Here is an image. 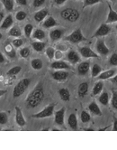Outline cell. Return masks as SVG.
Here are the masks:
<instances>
[{"label":"cell","instance_id":"6da1fadb","mask_svg":"<svg viewBox=\"0 0 117 150\" xmlns=\"http://www.w3.org/2000/svg\"><path fill=\"white\" fill-rule=\"evenodd\" d=\"M43 99H44V89L42 82L40 81L34 87V89L28 94L25 100V104L27 106V108L34 109L36 108L37 106H39L42 102Z\"/></svg>","mask_w":117,"mask_h":150},{"label":"cell","instance_id":"7a4b0ae2","mask_svg":"<svg viewBox=\"0 0 117 150\" xmlns=\"http://www.w3.org/2000/svg\"><path fill=\"white\" fill-rule=\"evenodd\" d=\"M60 16L62 19L73 23L79 19L80 13L75 8H66V9H63L60 12Z\"/></svg>","mask_w":117,"mask_h":150},{"label":"cell","instance_id":"3957f363","mask_svg":"<svg viewBox=\"0 0 117 150\" xmlns=\"http://www.w3.org/2000/svg\"><path fill=\"white\" fill-rule=\"evenodd\" d=\"M31 83V80L25 78L23 80H21L17 82V84L14 88V91H13V97L14 98H18L21 95L24 94L25 91L28 89V87L30 86Z\"/></svg>","mask_w":117,"mask_h":150},{"label":"cell","instance_id":"277c9868","mask_svg":"<svg viewBox=\"0 0 117 150\" xmlns=\"http://www.w3.org/2000/svg\"><path fill=\"white\" fill-rule=\"evenodd\" d=\"M87 39L83 36L82 31L79 28L76 29L75 31H73L69 35H68L64 38V41L70 42H72V44H78V42H84Z\"/></svg>","mask_w":117,"mask_h":150},{"label":"cell","instance_id":"5b68a950","mask_svg":"<svg viewBox=\"0 0 117 150\" xmlns=\"http://www.w3.org/2000/svg\"><path fill=\"white\" fill-rule=\"evenodd\" d=\"M54 108H55V104L50 103L40 112L33 115V117L34 119H45V117H49L54 113Z\"/></svg>","mask_w":117,"mask_h":150},{"label":"cell","instance_id":"8992f818","mask_svg":"<svg viewBox=\"0 0 117 150\" xmlns=\"http://www.w3.org/2000/svg\"><path fill=\"white\" fill-rule=\"evenodd\" d=\"M111 32V28L108 25V24H102L100 25V26L98 27V29L95 31V33L94 34L93 37H103L107 35Z\"/></svg>","mask_w":117,"mask_h":150},{"label":"cell","instance_id":"52a82bcc","mask_svg":"<svg viewBox=\"0 0 117 150\" xmlns=\"http://www.w3.org/2000/svg\"><path fill=\"white\" fill-rule=\"evenodd\" d=\"M79 52L84 58H98L99 57L97 55V53L95 52L88 46H83V47L79 48Z\"/></svg>","mask_w":117,"mask_h":150},{"label":"cell","instance_id":"ba28073f","mask_svg":"<svg viewBox=\"0 0 117 150\" xmlns=\"http://www.w3.org/2000/svg\"><path fill=\"white\" fill-rule=\"evenodd\" d=\"M69 74L68 71H56L54 72L51 73V77L53 80H55L57 81H63L69 78Z\"/></svg>","mask_w":117,"mask_h":150},{"label":"cell","instance_id":"9c48e42d","mask_svg":"<svg viewBox=\"0 0 117 150\" xmlns=\"http://www.w3.org/2000/svg\"><path fill=\"white\" fill-rule=\"evenodd\" d=\"M90 70V62L89 61H85L78 64V73L81 76H85L88 73Z\"/></svg>","mask_w":117,"mask_h":150},{"label":"cell","instance_id":"30bf717a","mask_svg":"<svg viewBox=\"0 0 117 150\" xmlns=\"http://www.w3.org/2000/svg\"><path fill=\"white\" fill-rule=\"evenodd\" d=\"M95 48H97V52L99 53L100 55H107L109 53V49L107 48V46L105 45L104 42L103 40L97 41Z\"/></svg>","mask_w":117,"mask_h":150},{"label":"cell","instance_id":"8fae6325","mask_svg":"<svg viewBox=\"0 0 117 150\" xmlns=\"http://www.w3.org/2000/svg\"><path fill=\"white\" fill-rule=\"evenodd\" d=\"M50 67L54 70H69L70 69L69 65L66 62L60 61V60H57L56 62H53L50 64Z\"/></svg>","mask_w":117,"mask_h":150},{"label":"cell","instance_id":"7c38bea8","mask_svg":"<svg viewBox=\"0 0 117 150\" xmlns=\"http://www.w3.org/2000/svg\"><path fill=\"white\" fill-rule=\"evenodd\" d=\"M15 121L19 127H25L26 124L23 112L20 110L19 107H15Z\"/></svg>","mask_w":117,"mask_h":150},{"label":"cell","instance_id":"4fadbf2b","mask_svg":"<svg viewBox=\"0 0 117 150\" xmlns=\"http://www.w3.org/2000/svg\"><path fill=\"white\" fill-rule=\"evenodd\" d=\"M55 115V123L59 126L64 125V117H65V108H61L54 113Z\"/></svg>","mask_w":117,"mask_h":150},{"label":"cell","instance_id":"5bb4252c","mask_svg":"<svg viewBox=\"0 0 117 150\" xmlns=\"http://www.w3.org/2000/svg\"><path fill=\"white\" fill-rule=\"evenodd\" d=\"M88 89H89V85L88 82L87 81H84L82 83L79 84V86L78 88V97L80 98H84L88 92Z\"/></svg>","mask_w":117,"mask_h":150},{"label":"cell","instance_id":"9a60e30c","mask_svg":"<svg viewBox=\"0 0 117 150\" xmlns=\"http://www.w3.org/2000/svg\"><path fill=\"white\" fill-rule=\"evenodd\" d=\"M108 9L109 13L107 16V19H106V24H113L117 22V13L113 9L112 6L108 3Z\"/></svg>","mask_w":117,"mask_h":150},{"label":"cell","instance_id":"2e32d148","mask_svg":"<svg viewBox=\"0 0 117 150\" xmlns=\"http://www.w3.org/2000/svg\"><path fill=\"white\" fill-rule=\"evenodd\" d=\"M67 59L72 64H76V63H78L80 61V57L78 55V53L76 51H73V50H71V51H69L68 52Z\"/></svg>","mask_w":117,"mask_h":150},{"label":"cell","instance_id":"e0dca14e","mask_svg":"<svg viewBox=\"0 0 117 150\" xmlns=\"http://www.w3.org/2000/svg\"><path fill=\"white\" fill-rule=\"evenodd\" d=\"M63 34H64V30L62 29H53L50 32V38L51 39V41L55 42L60 40Z\"/></svg>","mask_w":117,"mask_h":150},{"label":"cell","instance_id":"ac0fdd59","mask_svg":"<svg viewBox=\"0 0 117 150\" xmlns=\"http://www.w3.org/2000/svg\"><path fill=\"white\" fill-rule=\"evenodd\" d=\"M48 13H49V12H48V9L43 8V9L40 10V11L36 12V13L34 14V20L36 21L37 23H41V21H43V20L46 18V16H48Z\"/></svg>","mask_w":117,"mask_h":150},{"label":"cell","instance_id":"d6986e66","mask_svg":"<svg viewBox=\"0 0 117 150\" xmlns=\"http://www.w3.org/2000/svg\"><path fill=\"white\" fill-rule=\"evenodd\" d=\"M68 125L73 130L78 129V120L75 113H71L68 117Z\"/></svg>","mask_w":117,"mask_h":150},{"label":"cell","instance_id":"ffe728a7","mask_svg":"<svg viewBox=\"0 0 117 150\" xmlns=\"http://www.w3.org/2000/svg\"><path fill=\"white\" fill-rule=\"evenodd\" d=\"M13 23H14V20H13L12 15H8L6 17L4 18L3 22L1 24V26H0V29L6 30V29H8V28H10V27L12 26Z\"/></svg>","mask_w":117,"mask_h":150},{"label":"cell","instance_id":"44dd1931","mask_svg":"<svg viewBox=\"0 0 117 150\" xmlns=\"http://www.w3.org/2000/svg\"><path fill=\"white\" fill-rule=\"evenodd\" d=\"M88 110L90 111V113H92L95 116H102L101 110L99 109V107L97 104V102H95V101L91 102L88 105Z\"/></svg>","mask_w":117,"mask_h":150},{"label":"cell","instance_id":"7402d4cb","mask_svg":"<svg viewBox=\"0 0 117 150\" xmlns=\"http://www.w3.org/2000/svg\"><path fill=\"white\" fill-rule=\"evenodd\" d=\"M116 73V71L115 70H108V71H104V72H101L99 75H98V77L97 79L98 80H107V79H110L112 77H113L114 75Z\"/></svg>","mask_w":117,"mask_h":150},{"label":"cell","instance_id":"603a6c76","mask_svg":"<svg viewBox=\"0 0 117 150\" xmlns=\"http://www.w3.org/2000/svg\"><path fill=\"white\" fill-rule=\"evenodd\" d=\"M103 89H104V82H103L102 80H99V81H97V82H95V86L93 87V91H92L93 95H94V96L98 95L99 93L102 92Z\"/></svg>","mask_w":117,"mask_h":150},{"label":"cell","instance_id":"cb8c5ba5","mask_svg":"<svg viewBox=\"0 0 117 150\" xmlns=\"http://www.w3.org/2000/svg\"><path fill=\"white\" fill-rule=\"evenodd\" d=\"M59 95L60 99L63 100V101H69V99H70V93L68 89L66 88H61L59 90Z\"/></svg>","mask_w":117,"mask_h":150},{"label":"cell","instance_id":"d4e9b609","mask_svg":"<svg viewBox=\"0 0 117 150\" xmlns=\"http://www.w3.org/2000/svg\"><path fill=\"white\" fill-rule=\"evenodd\" d=\"M57 25H58V23L52 16H49L43 22V24H42V26L45 28H51V27H54Z\"/></svg>","mask_w":117,"mask_h":150},{"label":"cell","instance_id":"484cf974","mask_svg":"<svg viewBox=\"0 0 117 150\" xmlns=\"http://www.w3.org/2000/svg\"><path fill=\"white\" fill-rule=\"evenodd\" d=\"M5 51H6V55L9 57V58H15V50L14 48V45H11V44H7L6 46H5Z\"/></svg>","mask_w":117,"mask_h":150},{"label":"cell","instance_id":"4316f807","mask_svg":"<svg viewBox=\"0 0 117 150\" xmlns=\"http://www.w3.org/2000/svg\"><path fill=\"white\" fill-rule=\"evenodd\" d=\"M32 36H33L34 39H36V40H43L45 38V33L43 30L41 29H36L33 32V34H32Z\"/></svg>","mask_w":117,"mask_h":150},{"label":"cell","instance_id":"83f0119b","mask_svg":"<svg viewBox=\"0 0 117 150\" xmlns=\"http://www.w3.org/2000/svg\"><path fill=\"white\" fill-rule=\"evenodd\" d=\"M31 66L34 70L39 71L42 68V66H43V63H42V61L41 59L35 58L31 61Z\"/></svg>","mask_w":117,"mask_h":150},{"label":"cell","instance_id":"f1b7e54d","mask_svg":"<svg viewBox=\"0 0 117 150\" xmlns=\"http://www.w3.org/2000/svg\"><path fill=\"white\" fill-rule=\"evenodd\" d=\"M46 44L45 42H32V47L34 48V50L35 52H42L45 48Z\"/></svg>","mask_w":117,"mask_h":150},{"label":"cell","instance_id":"f546056e","mask_svg":"<svg viewBox=\"0 0 117 150\" xmlns=\"http://www.w3.org/2000/svg\"><path fill=\"white\" fill-rule=\"evenodd\" d=\"M9 35L10 36H13V37H20L21 35H22V32H21V29L18 27V26H14L12 27L11 29H10L9 31Z\"/></svg>","mask_w":117,"mask_h":150},{"label":"cell","instance_id":"4dcf8cb0","mask_svg":"<svg viewBox=\"0 0 117 150\" xmlns=\"http://www.w3.org/2000/svg\"><path fill=\"white\" fill-rule=\"evenodd\" d=\"M98 100L99 102L104 105V106H107L108 103H109V95L107 92H103L98 98Z\"/></svg>","mask_w":117,"mask_h":150},{"label":"cell","instance_id":"1f68e13d","mask_svg":"<svg viewBox=\"0 0 117 150\" xmlns=\"http://www.w3.org/2000/svg\"><path fill=\"white\" fill-rule=\"evenodd\" d=\"M102 67L99 65V64H94L92 70H91V74H92V77H97L98 75L102 72Z\"/></svg>","mask_w":117,"mask_h":150},{"label":"cell","instance_id":"d6a6232c","mask_svg":"<svg viewBox=\"0 0 117 150\" xmlns=\"http://www.w3.org/2000/svg\"><path fill=\"white\" fill-rule=\"evenodd\" d=\"M2 3L6 11L11 12L14 9V0H2Z\"/></svg>","mask_w":117,"mask_h":150},{"label":"cell","instance_id":"836d02e7","mask_svg":"<svg viewBox=\"0 0 117 150\" xmlns=\"http://www.w3.org/2000/svg\"><path fill=\"white\" fill-rule=\"evenodd\" d=\"M80 120L82 123H88L91 120V116L89 113H88V111L83 110L80 114Z\"/></svg>","mask_w":117,"mask_h":150},{"label":"cell","instance_id":"e575fe53","mask_svg":"<svg viewBox=\"0 0 117 150\" xmlns=\"http://www.w3.org/2000/svg\"><path fill=\"white\" fill-rule=\"evenodd\" d=\"M21 70H22V67L21 66H15L10 69L6 74H7V76H15V75H17L21 71Z\"/></svg>","mask_w":117,"mask_h":150},{"label":"cell","instance_id":"d590c367","mask_svg":"<svg viewBox=\"0 0 117 150\" xmlns=\"http://www.w3.org/2000/svg\"><path fill=\"white\" fill-rule=\"evenodd\" d=\"M24 31H25V36H26L27 38H29V37L32 35V34H33V32H34V26H33V25H32V24H27V25L25 26Z\"/></svg>","mask_w":117,"mask_h":150},{"label":"cell","instance_id":"8d00e7d4","mask_svg":"<svg viewBox=\"0 0 117 150\" xmlns=\"http://www.w3.org/2000/svg\"><path fill=\"white\" fill-rule=\"evenodd\" d=\"M19 53H20V55H21V57H22V58H28L29 55H30V53H31V52H30L29 47H24V48H22V49L20 50Z\"/></svg>","mask_w":117,"mask_h":150},{"label":"cell","instance_id":"74e56055","mask_svg":"<svg viewBox=\"0 0 117 150\" xmlns=\"http://www.w3.org/2000/svg\"><path fill=\"white\" fill-rule=\"evenodd\" d=\"M111 104H112L113 109L117 110V92L114 90L112 91V100H111Z\"/></svg>","mask_w":117,"mask_h":150},{"label":"cell","instance_id":"f35d334b","mask_svg":"<svg viewBox=\"0 0 117 150\" xmlns=\"http://www.w3.org/2000/svg\"><path fill=\"white\" fill-rule=\"evenodd\" d=\"M46 55H47V57L50 60H52L53 58H54V55H55V50H54V48H52V47L47 48L46 49Z\"/></svg>","mask_w":117,"mask_h":150},{"label":"cell","instance_id":"ab89813d","mask_svg":"<svg viewBox=\"0 0 117 150\" xmlns=\"http://www.w3.org/2000/svg\"><path fill=\"white\" fill-rule=\"evenodd\" d=\"M8 121V116L6 112H0V124L5 125Z\"/></svg>","mask_w":117,"mask_h":150},{"label":"cell","instance_id":"60d3db41","mask_svg":"<svg viewBox=\"0 0 117 150\" xmlns=\"http://www.w3.org/2000/svg\"><path fill=\"white\" fill-rule=\"evenodd\" d=\"M102 2V0H84V6L83 7H87L88 6H93L95 4H97V3H100Z\"/></svg>","mask_w":117,"mask_h":150},{"label":"cell","instance_id":"b9f144b4","mask_svg":"<svg viewBox=\"0 0 117 150\" xmlns=\"http://www.w3.org/2000/svg\"><path fill=\"white\" fill-rule=\"evenodd\" d=\"M24 44H25V41H24L23 39H17V38H15V40L12 41V45H13L14 47H15V48L21 47Z\"/></svg>","mask_w":117,"mask_h":150},{"label":"cell","instance_id":"7bdbcfd3","mask_svg":"<svg viewBox=\"0 0 117 150\" xmlns=\"http://www.w3.org/2000/svg\"><path fill=\"white\" fill-rule=\"evenodd\" d=\"M26 16H27V14L25 11H19L15 15V18L18 21H23V20H25L26 18Z\"/></svg>","mask_w":117,"mask_h":150},{"label":"cell","instance_id":"ee69618b","mask_svg":"<svg viewBox=\"0 0 117 150\" xmlns=\"http://www.w3.org/2000/svg\"><path fill=\"white\" fill-rule=\"evenodd\" d=\"M109 63L113 66H117V53H113L109 59Z\"/></svg>","mask_w":117,"mask_h":150},{"label":"cell","instance_id":"f6af8a7d","mask_svg":"<svg viewBox=\"0 0 117 150\" xmlns=\"http://www.w3.org/2000/svg\"><path fill=\"white\" fill-rule=\"evenodd\" d=\"M46 0H34V3L33 6L34 7H40L41 6H42L45 3Z\"/></svg>","mask_w":117,"mask_h":150},{"label":"cell","instance_id":"bcb514c9","mask_svg":"<svg viewBox=\"0 0 117 150\" xmlns=\"http://www.w3.org/2000/svg\"><path fill=\"white\" fill-rule=\"evenodd\" d=\"M113 131H117V117L115 116L113 117Z\"/></svg>","mask_w":117,"mask_h":150},{"label":"cell","instance_id":"7dc6e473","mask_svg":"<svg viewBox=\"0 0 117 150\" xmlns=\"http://www.w3.org/2000/svg\"><path fill=\"white\" fill-rule=\"evenodd\" d=\"M54 58H56L57 60H60V59H61V58H62V52H61V51L58 50L57 52H55Z\"/></svg>","mask_w":117,"mask_h":150},{"label":"cell","instance_id":"c3c4849f","mask_svg":"<svg viewBox=\"0 0 117 150\" xmlns=\"http://www.w3.org/2000/svg\"><path fill=\"white\" fill-rule=\"evenodd\" d=\"M15 2L20 6H26L27 5V0H15Z\"/></svg>","mask_w":117,"mask_h":150},{"label":"cell","instance_id":"681fc988","mask_svg":"<svg viewBox=\"0 0 117 150\" xmlns=\"http://www.w3.org/2000/svg\"><path fill=\"white\" fill-rule=\"evenodd\" d=\"M67 0H54V3L58 6H61L62 4H64Z\"/></svg>","mask_w":117,"mask_h":150},{"label":"cell","instance_id":"f907efd6","mask_svg":"<svg viewBox=\"0 0 117 150\" xmlns=\"http://www.w3.org/2000/svg\"><path fill=\"white\" fill-rule=\"evenodd\" d=\"M57 47H58V50H60V51H66L68 49L66 45H59Z\"/></svg>","mask_w":117,"mask_h":150},{"label":"cell","instance_id":"816d5d0a","mask_svg":"<svg viewBox=\"0 0 117 150\" xmlns=\"http://www.w3.org/2000/svg\"><path fill=\"white\" fill-rule=\"evenodd\" d=\"M111 81L113 83V84H115V85H117V73H115V75L111 79Z\"/></svg>","mask_w":117,"mask_h":150},{"label":"cell","instance_id":"f5cc1de1","mask_svg":"<svg viewBox=\"0 0 117 150\" xmlns=\"http://www.w3.org/2000/svg\"><path fill=\"white\" fill-rule=\"evenodd\" d=\"M5 57H4V55L2 54V52H0V63H3V62H5Z\"/></svg>","mask_w":117,"mask_h":150},{"label":"cell","instance_id":"db71d44e","mask_svg":"<svg viewBox=\"0 0 117 150\" xmlns=\"http://www.w3.org/2000/svg\"><path fill=\"white\" fill-rule=\"evenodd\" d=\"M5 18V15H4V12H0V24L3 22V20Z\"/></svg>","mask_w":117,"mask_h":150},{"label":"cell","instance_id":"11a10c76","mask_svg":"<svg viewBox=\"0 0 117 150\" xmlns=\"http://www.w3.org/2000/svg\"><path fill=\"white\" fill-rule=\"evenodd\" d=\"M7 92L6 90H0V97H2L3 95H5Z\"/></svg>","mask_w":117,"mask_h":150},{"label":"cell","instance_id":"9f6ffc18","mask_svg":"<svg viewBox=\"0 0 117 150\" xmlns=\"http://www.w3.org/2000/svg\"><path fill=\"white\" fill-rule=\"evenodd\" d=\"M3 38V35H2V34L1 33H0V40H1Z\"/></svg>","mask_w":117,"mask_h":150},{"label":"cell","instance_id":"6f0895ef","mask_svg":"<svg viewBox=\"0 0 117 150\" xmlns=\"http://www.w3.org/2000/svg\"><path fill=\"white\" fill-rule=\"evenodd\" d=\"M110 1H112V2H113V3L114 4V3H115V2L117 1V0H110Z\"/></svg>","mask_w":117,"mask_h":150},{"label":"cell","instance_id":"680465c9","mask_svg":"<svg viewBox=\"0 0 117 150\" xmlns=\"http://www.w3.org/2000/svg\"><path fill=\"white\" fill-rule=\"evenodd\" d=\"M85 131H93V129H85Z\"/></svg>","mask_w":117,"mask_h":150},{"label":"cell","instance_id":"91938a15","mask_svg":"<svg viewBox=\"0 0 117 150\" xmlns=\"http://www.w3.org/2000/svg\"><path fill=\"white\" fill-rule=\"evenodd\" d=\"M115 29L117 30V24H116V25H115Z\"/></svg>","mask_w":117,"mask_h":150}]
</instances>
